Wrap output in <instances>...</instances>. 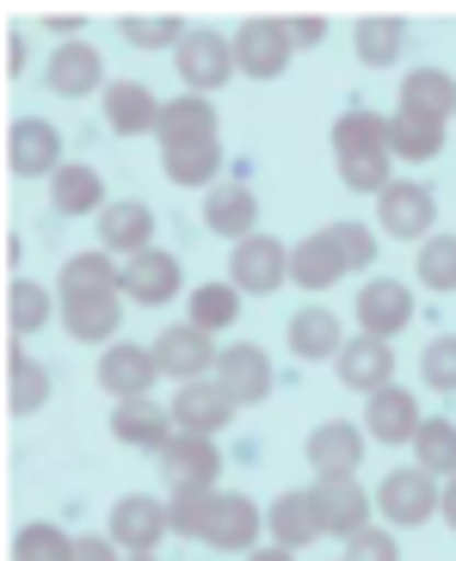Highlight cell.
Wrapping results in <instances>:
<instances>
[{"label": "cell", "instance_id": "f907efd6", "mask_svg": "<svg viewBox=\"0 0 456 561\" xmlns=\"http://www.w3.org/2000/svg\"><path fill=\"white\" fill-rule=\"evenodd\" d=\"M44 25H49L56 37H62V44H75V32L87 25V13H44Z\"/></svg>", "mask_w": 456, "mask_h": 561}, {"label": "cell", "instance_id": "7a4b0ae2", "mask_svg": "<svg viewBox=\"0 0 456 561\" xmlns=\"http://www.w3.org/2000/svg\"><path fill=\"white\" fill-rule=\"evenodd\" d=\"M228 284L241 297H272L290 284V248L277 234H247L241 248L228 253Z\"/></svg>", "mask_w": 456, "mask_h": 561}, {"label": "cell", "instance_id": "f1b7e54d", "mask_svg": "<svg viewBox=\"0 0 456 561\" xmlns=\"http://www.w3.org/2000/svg\"><path fill=\"white\" fill-rule=\"evenodd\" d=\"M161 154L167 149H197V142H216V105L204 93H180V100L161 105Z\"/></svg>", "mask_w": 456, "mask_h": 561}, {"label": "cell", "instance_id": "3957f363", "mask_svg": "<svg viewBox=\"0 0 456 561\" xmlns=\"http://www.w3.org/2000/svg\"><path fill=\"white\" fill-rule=\"evenodd\" d=\"M173 68H180L185 93H204V100H210L223 81H235V75H241V68H235V37L210 32V25H197L180 50H173Z\"/></svg>", "mask_w": 456, "mask_h": 561}, {"label": "cell", "instance_id": "d6986e66", "mask_svg": "<svg viewBox=\"0 0 456 561\" xmlns=\"http://www.w3.org/2000/svg\"><path fill=\"white\" fill-rule=\"evenodd\" d=\"M253 222H260V198H253L247 180H216L210 192H204V229L210 234H223V241L241 248L247 234H260Z\"/></svg>", "mask_w": 456, "mask_h": 561}, {"label": "cell", "instance_id": "f6af8a7d", "mask_svg": "<svg viewBox=\"0 0 456 561\" xmlns=\"http://www.w3.org/2000/svg\"><path fill=\"white\" fill-rule=\"evenodd\" d=\"M210 500H216V488H180V494L167 500V512H173V537H204Z\"/></svg>", "mask_w": 456, "mask_h": 561}, {"label": "cell", "instance_id": "e0dca14e", "mask_svg": "<svg viewBox=\"0 0 456 561\" xmlns=\"http://www.w3.org/2000/svg\"><path fill=\"white\" fill-rule=\"evenodd\" d=\"M315 500H321V518H327V537H358L371 530V512H376V494L364 488L358 476H333V481H315Z\"/></svg>", "mask_w": 456, "mask_h": 561}, {"label": "cell", "instance_id": "7bdbcfd3", "mask_svg": "<svg viewBox=\"0 0 456 561\" xmlns=\"http://www.w3.org/2000/svg\"><path fill=\"white\" fill-rule=\"evenodd\" d=\"M241 321V290L235 284H197L192 290V328L204 333H223Z\"/></svg>", "mask_w": 456, "mask_h": 561}, {"label": "cell", "instance_id": "44dd1931", "mask_svg": "<svg viewBox=\"0 0 456 561\" xmlns=\"http://www.w3.org/2000/svg\"><path fill=\"white\" fill-rule=\"evenodd\" d=\"M333 370H340L345 389H358V396L371 401L376 389L395 382V346L389 340H371V333H352V340L340 346V358H333Z\"/></svg>", "mask_w": 456, "mask_h": 561}, {"label": "cell", "instance_id": "bcb514c9", "mask_svg": "<svg viewBox=\"0 0 456 561\" xmlns=\"http://www.w3.org/2000/svg\"><path fill=\"white\" fill-rule=\"evenodd\" d=\"M345 561H401V543H395V530L371 525V530H358V537L345 543Z\"/></svg>", "mask_w": 456, "mask_h": 561}, {"label": "cell", "instance_id": "816d5d0a", "mask_svg": "<svg viewBox=\"0 0 456 561\" xmlns=\"http://www.w3.org/2000/svg\"><path fill=\"white\" fill-rule=\"evenodd\" d=\"M25 62H32V50H25V32L7 37V75H25Z\"/></svg>", "mask_w": 456, "mask_h": 561}, {"label": "cell", "instance_id": "603a6c76", "mask_svg": "<svg viewBox=\"0 0 456 561\" xmlns=\"http://www.w3.org/2000/svg\"><path fill=\"white\" fill-rule=\"evenodd\" d=\"M420 426H425V413H420V401L408 396V389H376L371 401H364V432H371L376 445H413L420 438Z\"/></svg>", "mask_w": 456, "mask_h": 561}, {"label": "cell", "instance_id": "836d02e7", "mask_svg": "<svg viewBox=\"0 0 456 561\" xmlns=\"http://www.w3.org/2000/svg\"><path fill=\"white\" fill-rule=\"evenodd\" d=\"M44 401H49V370L25 352V340H13V352H7V408L37 413Z\"/></svg>", "mask_w": 456, "mask_h": 561}, {"label": "cell", "instance_id": "d4e9b609", "mask_svg": "<svg viewBox=\"0 0 456 561\" xmlns=\"http://www.w3.org/2000/svg\"><path fill=\"white\" fill-rule=\"evenodd\" d=\"M161 476H167L173 494H180V488H216V476H223V450H216V438L180 432V438L161 450Z\"/></svg>", "mask_w": 456, "mask_h": 561}, {"label": "cell", "instance_id": "4dcf8cb0", "mask_svg": "<svg viewBox=\"0 0 456 561\" xmlns=\"http://www.w3.org/2000/svg\"><path fill=\"white\" fill-rule=\"evenodd\" d=\"M49 204L56 216H105V180H99L93 161H62V173L49 180Z\"/></svg>", "mask_w": 456, "mask_h": 561}, {"label": "cell", "instance_id": "4316f807", "mask_svg": "<svg viewBox=\"0 0 456 561\" xmlns=\"http://www.w3.org/2000/svg\"><path fill=\"white\" fill-rule=\"evenodd\" d=\"M161 105L142 81H112L105 93H99V112H105V124H112V136H155L161 130Z\"/></svg>", "mask_w": 456, "mask_h": 561}, {"label": "cell", "instance_id": "7402d4cb", "mask_svg": "<svg viewBox=\"0 0 456 561\" xmlns=\"http://www.w3.org/2000/svg\"><path fill=\"white\" fill-rule=\"evenodd\" d=\"M155 364H161V377H173V382H197V377L216 370V346H210L204 328L180 321V328H167L161 340H155Z\"/></svg>", "mask_w": 456, "mask_h": 561}, {"label": "cell", "instance_id": "681fc988", "mask_svg": "<svg viewBox=\"0 0 456 561\" xmlns=\"http://www.w3.org/2000/svg\"><path fill=\"white\" fill-rule=\"evenodd\" d=\"M75 561H124V549H117L112 537H93V530H87L81 543H75Z\"/></svg>", "mask_w": 456, "mask_h": 561}, {"label": "cell", "instance_id": "5b68a950", "mask_svg": "<svg viewBox=\"0 0 456 561\" xmlns=\"http://www.w3.org/2000/svg\"><path fill=\"white\" fill-rule=\"evenodd\" d=\"M62 297V328L81 346H117L124 328V290H56Z\"/></svg>", "mask_w": 456, "mask_h": 561}, {"label": "cell", "instance_id": "ac0fdd59", "mask_svg": "<svg viewBox=\"0 0 456 561\" xmlns=\"http://www.w3.org/2000/svg\"><path fill=\"white\" fill-rule=\"evenodd\" d=\"M112 438L130 445V450H155V457H161V450L180 438V426H173V408L142 396V401H117L112 408Z\"/></svg>", "mask_w": 456, "mask_h": 561}, {"label": "cell", "instance_id": "f35d334b", "mask_svg": "<svg viewBox=\"0 0 456 561\" xmlns=\"http://www.w3.org/2000/svg\"><path fill=\"white\" fill-rule=\"evenodd\" d=\"M413 469H425L432 481H438V476L451 481L456 476V426H451V420L432 413V420L420 426V438H413Z\"/></svg>", "mask_w": 456, "mask_h": 561}, {"label": "cell", "instance_id": "cb8c5ba5", "mask_svg": "<svg viewBox=\"0 0 456 561\" xmlns=\"http://www.w3.org/2000/svg\"><path fill=\"white\" fill-rule=\"evenodd\" d=\"M99 248L112 253V260H136V253L155 248V210L142 198H117L105 204L99 216Z\"/></svg>", "mask_w": 456, "mask_h": 561}, {"label": "cell", "instance_id": "484cf974", "mask_svg": "<svg viewBox=\"0 0 456 561\" xmlns=\"http://www.w3.org/2000/svg\"><path fill=\"white\" fill-rule=\"evenodd\" d=\"M364 445H371V432L352 426V420H327V426H315V432H309V462H315V476H321V481L358 476Z\"/></svg>", "mask_w": 456, "mask_h": 561}, {"label": "cell", "instance_id": "9a60e30c", "mask_svg": "<svg viewBox=\"0 0 456 561\" xmlns=\"http://www.w3.org/2000/svg\"><path fill=\"white\" fill-rule=\"evenodd\" d=\"M185 290V272L167 248H148L136 260H124V302H142V309H167V302Z\"/></svg>", "mask_w": 456, "mask_h": 561}, {"label": "cell", "instance_id": "c3c4849f", "mask_svg": "<svg viewBox=\"0 0 456 561\" xmlns=\"http://www.w3.org/2000/svg\"><path fill=\"white\" fill-rule=\"evenodd\" d=\"M284 25H290V44H296V50H315V44L327 37V19H321V13H290Z\"/></svg>", "mask_w": 456, "mask_h": 561}, {"label": "cell", "instance_id": "30bf717a", "mask_svg": "<svg viewBox=\"0 0 456 561\" xmlns=\"http://www.w3.org/2000/svg\"><path fill=\"white\" fill-rule=\"evenodd\" d=\"M352 314H358V333L395 346V333L413 328V290L401 278H371L358 290V302H352Z\"/></svg>", "mask_w": 456, "mask_h": 561}, {"label": "cell", "instance_id": "ffe728a7", "mask_svg": "<svg viewBox=\"0 0 456 561\" xmlns=\"http://www.w3.org/2000/svg\"><path fill=\"white\" fill-rule=\"evenodd\" d=\"M265 530H272V543L277 549H309L327 537V518H321V500L309 494H296V488H284V494L265 506Z\"/></svg>", "mask_w": 456, "mask_h": 561}, {"label": "cell", "instance_id": "277c9868", "mask_svg": "<svg viewBox=\"0 0 456 561\" xmlns=\"http://www.w3.org/2000/svg\"><path fill=\"white\" fill-rule=\"evenodd\" d=\"M296 44H290V25L284 19H241V32H235V68H241L247 81H277L284 68H290Z\"/></svg>", "mask_w": 456, "mask_h": 561}, {"label": "cell", "instance_id": "11a10c76", "mask_svg": "<svg viewBox=\"0 0 456 561\" xmlns=\"http://www.w3.org/2000/svg\"><path fill=\"white\" fill-rule=\"evenodd\" d=\"M124 561H155V556H124Z\"/></svg>", "mask_w": 456, "mask_h": 561}, {"label": "cell", "instance_id": "2e32d148", "mask_svg": "<svg viewBox=\"0 0 456 561\" xmlns=\"http://www.w3.org/2000/svg\"><path fill=\"white\" fill-rule=\"evenodd\" d=\"M155 377H161L155 346H130V340H117V346H105V358H99V389H105L112 401H142L148 389H155Z\"/></svg>", "mask_w": 456, "mask_h": 561}, {"label": "cell", "instance_id": "f546056e", "mask_svg": "<svg viewBox=\"0 0 456 561\" xmlns=\"http://www.w3.org/2000/svg\"><path fill=\"white\" fill-rule=\"evenodd\" d=\"M401 112L425 124H451L456 117V75L444 68H408L401 75Z\"/></svg>", "mask_w": 456, "mask_h": 561}, {"label": "cell", "instance_id": "7c38bea8", "mask_svg": "<svg viewBox=\"0 0 456 561\" xmlns=\"http://www.w3.org/2000/svg\"><path fill=\"white\" fill-rule=\"evenodd\" d=\"M167 530H173V512L161 506V500H148V494H124L112 506V537L124 556H155V543H161Z\"/></svg>", "mask_w": 456, "mask_h": 561}, {"label": "cell", "instance_id": "db71d44e", "mask_svg": "<svg viewBox=\"0 0 456 561\" xmlns=\"http://www.w3.org/2000/svg\"><path fill=\"white\" fill-rule=\"evenodd\" d=\"M247 561H296V549H277V543H272V549H253Z\"/></svg>", "mask_w": 456, "mask_h": 561}, {"label": "cell", "instance_id": "8fae6325", "mask_svg": "<svg viewBox=\"0 0 456 561\" xmlns=\"http://www.w3.org/2000/svg\"><path fill=\"white\" fill-rule=\"evenodd\" d=\"M44 87L56 93V100H87V93H105V56L93 50V44H56L49 50V62H44Z\"/></svg>", "mask_w": 456, "mask_h": 561}, {"label": "cell", "instance_id": "d590c367", "mask_svg": "<svg viewBox=\"0 0 456 561\" xmlns=\"http://www.w3.org/2000/svg\"><path fill=\"white\" fill-rule=\"evenodd\" d=\"M117 32H124L130 50H180L185 37H192L180 13H124L117 19Z\"/></svg>", "mask_w": 456, "mask_h": 561}, {"label": "cell", "instance_id": "52a82bcc", "mask_svg": "<svg viewBox=\"0 0 456 561\" xmlns=\"http://www.w3.org/2000/svg\"><path fill=\"white\" fill-rule=\"evenodd\" d=\"M376 222L389 241H425L432 222H438V198H432V185L420 180H395L383 198H376Z\"/></svg>", "mask_w": 456, "mask_h": 561}, {"label": "cell", "instance_id": "83f0119b", "mask_svg": "<svg viewBox=\"0 0 456 561\" xmlns=\"http://www.w3.org/2000/svg\"><path fill=\"white\" fill-rule=\"evenodd\" d=\"M345 272H352V265H345L340 234L333 229H315L309 241H296L290 248V284H303V290H333Z\"/></svg>", "mask_w": 456, "mask_h": 561}, {"label": "cell", "instance_id": "8992f818", "mask_svg": "<svg viewBox=\"0 0 456 561\" xmlns=\"http://www.w3.org/2000/svg\"><path fill=\"white\" fill-rule=\"evenodd\" d=\"M7 167L19 180H56L62 173V130L49 117H13L7 130Z\"/></svg>", "mask_w": 456, "mask_h": 561}, {"label": "cell", "instance_id": "4fadbf2b", "mask_svg": "<svg viewBox=\"0 0 456 561\" xmlns=\"http://www.w3.org/2000/svg\"><path fill=\"white\" fill-rule=\"evenodd\" d=\"M167 408H173V426H180V432H197V438H216V432H223L235 413H241V408H235V396H228L216 377L180 382V396L167 401Z\"/></svg>", "mask_w": 456, "mask_h": 561}, {"label": "cell", "instance_id": "b9f144b4", "mask_svg": "<svg viewBox=\"0 0 456 561\" xmlns=\"http://www.w3.org/2000/svg\"><path fill=\"white\" fill-rule=\"evenodd\" d=\"M413 272H420V284L432 297H451L456 290V234H425Z\"/></svg>", "mask_w": 456, "mask_h": 561}, {"label": "cell", "instance_id": "e575fe53", "mask_svg": "<svg viewBox=\"0 0 456 561\" xmlns=\"http://www.w3.org/2000/svg\"><path fill=\"white\" fill-rule=\"evenodd\" d=\"M352 44H358V62H364V68H389L395 56H401V44H408V19L364 13L358 32H352Z\"/></svg>", "mask_w": 456, "mask_h": 561}, {"label": "cell", "instance_id": "60d3db41", "mask_svg": "<svg viewBox=\"0 0 456 561\" xmlns=\"http://www.w3.org/2000/svg\"><path fill=\"white\" fill-rule=\"evenodd\" d=\"M75 543H81V537H68L62 525L37 518V525H19V537H13V561H75Z\"/></svg>", "mask_w": 456, "mask_h": 561}, {"label": "cell", "instance_id": "7dc6e473", "mask_svg": "<svg viewBox=\"0 0 456 561\" xmlns=\"http://www.w3.org/2000/svg\"><path fill=\"white\" fill-rule=\"evenodd\" d=\"M333 234H340V253L352 272H364V265H376V234L364 229V222H333Z\"/></svg>", "mask_w": 456, "mask_h": 561}, {"label": "cell", "instance_id": "74e56055", "mask_svg": "<svg viewBox=\"0 0 456 561\" xmlns=\"http://www.w3.org/2000/svg\"><path fill=\"white\" fill-rule=\"evenodd\" d=\"M161 173L180 192H192V185H216V173H223V142H197V149H167L161 154Z\"/></svg>", "mask_w": 456, "mask_h": 561}, {"label": "cell", "instance_id": "8d00e7d4", "mask_svg": "<svg viewBox=\"0 0 456 561\" xmlns=\"http://www.w3.org/2000/svg\"><path fill=\"white\" fill-rule=\"evenodd\" d=\"M438 149H444V124H425V117H408V112L389 117V154L395 161L420 167V161H432Z\"/></svg>", "mask_w": 456, "mask_h": 561}, {"label": "cell", "instance_id": "ab89813d", "mask_svg": "<svg viewBox=\"0 0 456 561\" xmlns=\"http://www.w3.org/2000/svg\"><path fill=\"white\" fill-rule=\"evenodd\" d=\"M56 290H124V260H112V253H75V260L62 265V284Z\"/></svg>", "mask_w": 456, "mask_h": 561}, {"label": "cell", "instance_id": "9c48e42d", "mask_svg": "<svg viewBox=\"0 0 456 561\" xmlns=\"http://www.w3.org/2000/svg\"><path fill=\"white\" fill-rule=\"evenodd\" d=\"M260 530H265V512L253 506L247 494H216L197 543L223 549V556H253V549H260Z\"/></svg>", "mask_w": 456, "mask_h": 561}, {"label": "cell", "instance_id": "ba28073f", "mask_svg": "<svg viewBox=\"0 0 456 561\" xmlns=\"http://www.w3.org/2000/svg\"><path fill=\"white\" fill-rule=\"evenodd\" d=\"M376 512L389 518V530H413L438 512V481L425 469H389L383 488H376Z\"/></svg>", "mask_w": 456, "mask_h": 561}, {"label": "cell", "instance_id": "f5cc1de1", "mask_svg": "<svg viewBox=\"0 0 456 561\" xmlns=\"http://www.w3.org/2000/svg\"><path fill=\"white\" fill-rule=\"evenodd\" d=\"M438 512H444V525H451V530H456V476H451V481H444V494H438Z\"/></svg>", "mask_w": 456, "mask_h": 561}, {"label": "cell", "instance_id": "1f68e13d", "mask_svg": "<svg viewBox=\"0 0 456 561\" xmlns=\"http://www.w3.org/2000/svg\"><path fill=\"white\" fill-rule=\"evenodd\" d=\"M284 340H290V352H296V358H309V364L340 358V346H345L340 314H333V309H321V302H309V309H296V314H290V328H284Z\"/></svg>", "mask_w": 456, "mask_h": 561}, {"label": "cell", "instance_id": "ee69618b", "mask_svg": "<svg viewBox=\"0 0 456 561\" xmlns=\"http://www.w3.org/2000/svg\"><path fill=\"white\" fill-rule=\"evenodd\" d=\"M420 377H425V389L456 396V333H438V340L420 352Z\"/></svg>", "mask_w": 456, "mask_h": 561}, {"label": "cell", "instance_id": "6da1fadb", "mask_svg": "<svg viewBox=\"0 0 456 561\" xmlns=\"http://www.w3.org/2000/svg\"><path fill=\"white\" fill-rule=\"evenodd\" d=\"M389 161H395L389 154V117L352 105V112L333 124V167H340V185L345 192H364V198H383L395 185Z\"/></svg>", "mask_w": 456, "mask_h": 561}, {"label": "cell", "instance_id": "5bb4252c", "mask_svg": "<svg viewBox=\"0 0 456 561\" xmlns=\"http://www.w3.org/2000/svg\"><path fill=\"white\" fill-rule=\"evenodd\" d=\"M210 377L223 382L228 396H235V408H260V401L272 396V358H265V346H253V340L216 352Z\"/></svg>", "mask_w": 456, "mask_h": 561}, {"label": "cell", "instance_id": "d6a6232c", "mask_svg": "<svg viewBox=\"0 0 456 561\" xmlns=\"http://www.w3.org/2000/svg\"><path fill=\"white\" fill-rule=\"evenodd\" d=\"M49 321H62V297H49L44 284H32V278L7 284V328H13V340H32Z\"/></svg>", "mask_w": 456, "mask_h": 561}]
</instances>
